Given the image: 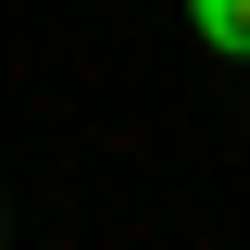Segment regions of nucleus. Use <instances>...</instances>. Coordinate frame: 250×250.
I'll list each match as a JSON object with an SVG mask.
<instances>
[{
  "mask_svg": "<svg viewBox=\"0 0 250 250\" xmlns=\"http://www.w3.org/2000/svg\"><path fill=\"white\" fill-rule=\"evenodd\" d=\"M188 25H200V50L250 62V0H188Z\"/></svg>",
  "mask_w": 250,
  "mask_h": 250,
  "instance_id": "f257e3e1",
  "label": "nucleus"
}]
</instances>
